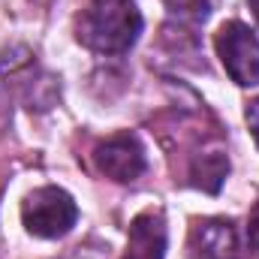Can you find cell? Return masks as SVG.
<instances>
[{
    "label": "cell",
    "mask_w": 259,
    "mask_h": 259,
    "mask_svg": "<svg viewBox=\"0 0 259 259\" xmlns=\"http://www.w3.org/2000/svg\"><path fill=\"white\" fill-rule=\"evenodd\" d=\"M142 33V12L133 0H88L75 21V36L84 49L103 58H121Z\"/></svg>",
    "instance_id": "obj_1"
},
{
    "label": "cell",
    "mask_w": 259,
    "mask_h": 259,
    "mask_svg": "<svg viewBox=\"0 0 259 259\" xmlns=\"http://www.w3.org/2000/svg\"><path fill=\"white\" fill-rule=\"evenodd\" d=\"M21 223L36 238H64L78 223V205L64 187H39L21 202Z\"/></svg>",
    "instance_id": "obj_2"
},
{
    "label": "cell",
    "mask_w": 259,
    "mask_h": 259,
    "mask_svg": "<svg viewBox=\"0 0 259 259\" xmlns=\"http://www.w3.org/2000/svg\"><path fill=\"white\" fill-rule=\"evenodd\" d=\"M214 49L229 78L238 88L259 84V39L241 21H223L214 33Z\"/></svg>",
    "instance_id": "obj_3"
},
{
    "label": "cell",
    "mask_w": 259,
    "mask_h": 259,
    "mask_svg": "<svg viewBox=\"0 0 259 259\" xmlns=\"http://www.w3.org/2000/svg\"><path fill=\"white\" fill-rule=\"evenodd\" d=\"M94 163L106 178H112L118 184H130V181L142 178L145 169H148L145 148L133 133H118V136L106 139L103 145H97Z\"/></svg>",
    "instance_id": "obj_4"
},
{
    "label": "cell",
    "mask_w": 259,
    "mask_h": 259,
    "mask_svg": "<svg viewBox=\"0 0 259 259\" xmlns=\"http://www.w3.org/2000/svg\"><path fill=\"white\" fill-rule=\"evenodd\" d=\"M190 259H241L238 229L229 217H205L193 220L187 238Z\"/></svg>",
    "instance_id": "obj_5"
},
{
    "label": "cell",
    "mask_w": 259,
    "mask_h": 259,
    "mask_svg": "<svg viewBox=\"0 0 259 259\" xmlns=\"http://www.w3.org/2000/svg\"><path fill=\"white\" fill-rule=\"evenodd\" d=\"M166 217L160 208H148L133 217L127 235V253L121 259H166Z\"/></svg>",
    "instance_id": "obj_6"
},
{
    "label": "cell",
    "mask_w": 259,
    "mask_h": 259,
    "mask_svg": "<svg viewBox=\"0 0 259 259\" xmlns=\"http://www.w3.org/2000/svg\"><path fill=\"white\" fill-rule=\"evenodd\" d=\"M226 172H229V157L223 148L202 151V154H196L193 166H190V184L205 190V193H217Z\"/></svg>",
    "instance_id": "obj_7"
},
{
    "label": "cell",
    "mask_w": 259,
    "mask_h": 259,
    "mask_svg": "<svg viewBox=\"0 0 259 259\" xmlns=\"http://www.w3.org/2000/svg\"><path fill=\"white\" fill-rule=\"evenodd\" d=\"M163 3L178 21L187 24H202L211 15V0H163Z\"/></svg>",
    "instance_id": "obj_8"
},
{
    "label": "cell",
    "mask_w": 259,
    "mask_h": 259,
    "mask_svg": "<svg viewBox=\"0 0 259 259\" xmlns=\"http://www.w3.org/2000/svg\"><path fill=\"white\" fill-rule=\"evenodd\" d=\"M247 250L259 259V202L250 211V220H247Z\"/></svg>",
    "instance_id": "obj_9"
},
{
    "label": "cell",
    "mask_w": 259,
    "mask_h": 259,
    "mask_svg": "<svg viewBox=\"0 0 259 259\" xmlns=\"http://www.w3.org/2000/svg\"><path fill=\"white\" fill-rule=\"evenodd\" d=\"M247 127H250L253 139H256V148H259V100H253L247 106Z\"/></svg>",
    "instance_id": "obj_10"
},
{
    "label": "cell",
    "mask_w": 259,
    "mask_h": 259,
    "mask_svg": "<svg viewBox=\"0 0 259 259\" xmlns=\"http://www.w3.org/2000/svg\"><path fill=\"white\" fill-rule=\"evenodd\" d=\"M250 12H253V18H256V24H259V0H250Z\"/></svg>",
    "instance_id": "obj_11"
}]
</instances>
